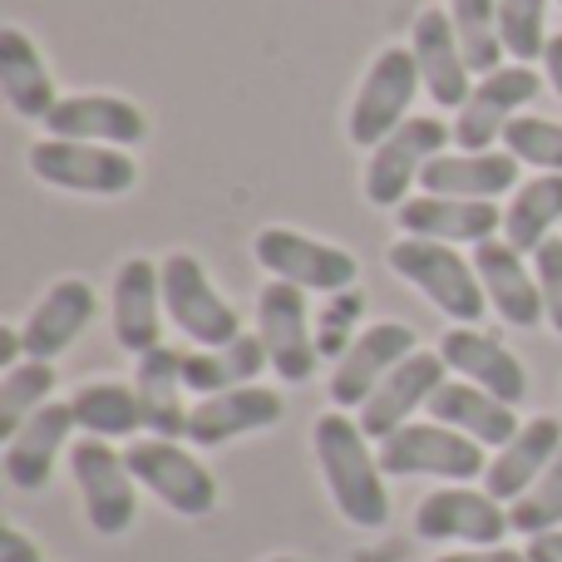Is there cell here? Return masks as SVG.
Masks as SVG:
<instances>
[{
	"instance_id": "obj_7",
	"label": "cell",
	"mask_w": 562,
	"mask_h": 562,
	"mask_svg": "<svg viewBox=\"0 0 562 562\" xmlns=\"http://www.w3.org/2000/svg\"><path fill=\"white\" fill-rule=\"evenodd\" d=\"M454 138V128L435 114H409L385 144L370 148L366 158V203L370 207H405L409 188L425 178V168L445 154V144Z\"/></svg>"
},
{
	"instance_id": "obj_8",
	"label": "cell",
	"mask_w": 562,
	"mask_h": 562,
	"mask_svg": "<svg viewBox=\"0 0 562 562\" xmlns=\"http://www.w3.org/2000/svg\"><path fill=\"white\" fill-rule=\"evenodd\" d=\"M124 459H128V469H134L138 488H148V494H154L158 504H168L173 514L207 518L217 508L213 469H207L183 439H158V435L134 439V445L124 449Z\"/></svg>"
},
{
	"instance_id": "obj_4",
	"label": "cell",
	"mask_w": 562,
	"mask_h": 562,
	"mask_svg": "<svg viewBox=\"0 0 562 562\" xmlns=\"http://www.w3.org/2000/svg\"><path fill=\"white\" fill-rule=\"evenodd\" d=\"M419 89H425V79H419L415 49L409 45H385L375 59H370L366 79H360L356 99H350V114H346L350 144L356 148L385 144V138L409 119V104H415Z\"/></svg>"
},
{
	"instance_id": "obj_10",
	"label": "cell",
	"mask_w": 562,
	"mask_h": 562,
	"mask_svg": "<svg viewBox=\"0 0 562 562\" xmlns=\"http://www.w3.org/2000/svg\"><path fill=\"white\" fill-rule=\"evenodd\" d=\"M415 533L425 538V543L498 548L508 533H514V524H508V504H498L488 488L445 484V488H435V494L419 498Z\"/></svg>"
},
{
	"instance_id": "obj_45",
	"label": "cell",
	"mask_w": 562,
	"mask_h": 562,
	"mask_svg": "<svg viewBox=\"0 0 562 562\" xmlns=\"http://www.w3.org/2000/svg\"><path fill=\"white\" fill-rule=\"evenodd\" d=\"M558 5H562V0H558Z\"/></svg>"
},
{
	"instance_id": "obj_21",
	"label": "cell",
	"mask_w": 562,
	"mask_h": 562,
	"mask_svg": "<svg viewBox=\"0 0 562 562\" xmlns=\"http://www.w3.org/2000/svg\"><path fill=\"white\" fill-rule=\"evenodd\" d=\"M409 49H415L425 94L435 99L439 109H464V99L474 94V89H469L474 69H469V59H464V45H459V35H454L449 10H435V5L419 10L415 25H409Z\"/></svg>"
},
{
	"instance_id": "obj_44",
	"label": "cell",
	"mask_w": 562,
	"mask_h": 562,
	"mask_svg": "<svg viewBox=\"0 0 562 562\" xmlns=\"http://www.w3.org/2000/svg\"><path fill=\"white\" fill-rule=\"evenodd\" d=\"M267 562H301V558H286V553H281V558H267Z\"/></svg>"
},
{
	"instance_id": "obj_33",
	"label": "cell",
	"mask_w": 562,
	"mask_h": 562,
	"mask_svg": "<svg viewBox=\"0 0 562 562\" xmlns=\"http://www.w3.org/2000/svg\"><path fill=\"white\" fill-rule=\"evenodd\" d=\"M449 20H454V35L479 79L504 69L508 45H504V25H498V0H449Z\"/></svg>"
},
{
	"instance_id": "obj_19",
	"label": "cell",
	"mask_w": 562,
	"mask_h": 562,
	"mask_svg": "<svg viewBox=\"0 0 562 562\" xmlns=\"http://www.w3.org/2000/svg\"><path fill=\"white\" fill-rule=\"evenodd\" d=\"M439 356H445V366L454 370L459 380L508 400V405H524L528 370L498 336H488V330H479V326H449L445 336H439Z\"/></svg>"
},
{
	"instance_id": "obj_31",
	"label": "cell",
	"mask_w": 562,
	"mask_h": 562,
	"mask_svg": "<svg viewBox=\"0 0 562 562\" xmlns=\"http://www.w3.org/2000/svg\"><path fill=\"white\" fill-rule=\"evenodd\" d=\"M562 223V173H538L514 188V203L504 207V243H514L524 257H533L553 227Z\"/></svg>"
},
{
	"instance_id": "obj_18",
	"label": "cell",
	"mask_w": 562,
	"mask_h": 562,
	"mask_svg": "<svg viewBox=\"0 0 562 562\" xmlns=\"http://www.w3.org/2000/svg\"><path fill=\"white\" fill-rule=\"evenodd\" d=\"M400 233L405 237H429V243L449 247H479L494 243V233L504 227V207L494 198H439L419 193L405 207H395Z\"/></svg>"
},
{
	"instance_id": "obj_25",
	"label": "cell",
	"mask_w": 562,
	"mask_h": 562,
	"mask_svg": "<svg viewBox=\"0 0 562 562\" xmlns=\"http://www.w3.org/2000/svg\"><path fill=\"white\" fill-rule=\"evenodd\" d=\"M558 449H562V419L558 415L524 419V429H518L504 449H494V459H488V469H484V488L498 498V504H518V498L543 479V469L558 459Z\"/></svg>"
},
{
	"instance_id": "obj_30",
	"label": "cell",
	"mask_w": 562,
	"mask_h": 562,
	"mask_svg": "<svg viewBox=\"0 0 562 562\" xmlns=\"http://www.w3.org/2000/svg\"><path fill=\"white\" fill-rule=\"evenodd\" d=\"M272 366L267 360V346L262 336H237L227 346H213V350H183V380L198 400L203 395H223V390H237V385H257V375Z\"/></svg>"
},
{
	"instance_id": "obj_27",
	"label": "cell",
	"mask_w": 562,
	"mask_h": 562,
	"mask_svg": "<svg viewBox=\"0 0 562 562\" xmlns=\"http://www.w3.org/2000/svg\"><path fill=\"white\" fill-rule=\"evenodd\" d=\"M429 419H439V425L479 439L484 449H504L508 439L524 429L518 405H508V400L469 385V380H445V385L435 390V400H429Z\"/></svg>"
},
{
	"instance_id": "obj_16",
	"label": "cell",
	"mask_w": 562,
	"mask_h": 562,
	"mask_svg": "<svg viewBox=\"0 0 562 562\" xmlns=\"http://www.w3.org/2000/svg\"><path fill=\"white\" fill-rule=\"evenodd\" d=\"M75 409H69V400L59 405V400H49V405H40L35 415L25 419V425L15 429V435L5 439V454H0V469H5L10 488H20V494H40V488L55 479V464L69 445V435H75Z\"/></svg>"
},
{
	"instance_id": "obj_24",
	"label": "cell",
	"mask_w": 562,
	"mask_h": 562,
	"mask_svg": "<svg viewBox=\"0 0 562 562\" xmlns=\"http://www.w3.org/2000/svg\"><path fill=\"white\" fill-rule=\"evenodd\" d=\"M286 415V400L267 385H237L223 395H203L188 415V445L198 449H217L227 439L257 435V429H272Z\"/></svg>"
},
{
	"instance_id": "obj_39",
	"label": "cell",
	"mask_w": 562,
	"mask_h": 562,
	"mask_svg": "<svg viewBox=\"0 0 562 562\" xmlns=\"http://www.w3.org/2000/svg\"><path fill=\"white\" fill-rule=\"evenodd\" d=\"M533 272H538V291H543V311L548 326L562 336V237H548L533 252Z\"/></svg>"
},
{
	"instance_id": "obj_41",
	"label": "cell",
	"mask_w": 562,
	"mask_h": 562,
	"mask_svg": "<svg viewBox=\"0 0 562 562\" xmlns=\"http://www.w3.org/2000/svg\"><path fill=\"white\" fill-rule=\"evenodd\" d=\"M435 562H528V553H518V548H459V553H445Z\"/></svg>"
},
{
	"instance_id": "obj_37",
	"label": "cell",
	"mask_w": 562,
	"mask_h": 562,
	"mask_svg": "<svg viewBox=\"0 0 562 562\" xmlns=\"http://www.w3.org/2000/svg\"><path fill=\"white\" fill-rule=\"evenodd\" d=\"M504 148L518 164H533L538 173H562V124L558 119L518 114L504 134Z\"/></svg>"
},
{
	"instance_id": "obj_40",
	"label": "cell",
	"mask_w": 562,
	"mask_h": 562,
	"mask_svg": "<svg viewBox=\"0 0 562 562\" xmlns=\"http://www.w3.org/2000/svg\"><path fill=\"white\" fill-rule=\"evenodd\" d=\"M0 562H45V553H40V543L25 533V528L5 524L0 528Z\"/></svg>"
},
{
	"instance_id": "obj_2",
	"label": "cell",
	"mask_w": 562,
	"mask_h": 562,
	"mask_svg": "<svg viewBox=\"0 0 562 562\" xmlns=\"http://www.w3.org/2000/svg\"><path fill=\"white\" fill-rule=\"evenodd\" d=\"M385 262L425 301H435V311H445L454 326H479V316L488 311L484 281H479L474 262L459 247L429 243V237H400V243H390Z\"/></svg>"
},
{
	"instance_id": "obj_42",
	"label": "cell",
	"mask_w": 562,
	"mask_h": 562,
	"mask_svg": "<svg viewBox=\"0 0 562 562\" xmlns=\"http://www.w3.org/2000/svg\"><path fill=\"white\" fill-rule=\"evenodd\" d=\"M528 562H562V528L558 533H538V538H528Z\"/></svg>"
},
{
	"instance_id": "obj_38",
	"label": "cell",
	"mask_w": 562,
	"mask_h": 562,
	"mask_svg": "<svg viewBox=\"0 0 562 562\" xmlns=\"http://www.w3.org/2000/svg\"><path fill=\"white\" fill-rule=\"evenodd\" d=\"M360 311H366V291H360V286L330 291L326 306L316 311V350H321V360H340L350 346H356Z\"/></svg>"
},
{
	"instance_id": "obj_34",
	"label": "cell",
	"mask_w": 562,
	"mask_h": 562,
	"mask_svg": "<svg viewBox=\"0 0 562 562\" xmlns=\"http://www.w3.org/2000/svg\"><path fill=\"white\" fill-rule=\"evenodd\" d=\"M55 390V360H20L0 375V439H10Z\"/></svg>"
},
{
	"instance_id": "obj_29",
	"label": "cell",
	"mask_w": 562,
	"mask_h": 562,
	"mask_svg": "<svg viewBox=\"0 0 562 562\" xmlns=\"http://www.w3.org/2000/svg\"><path fill=\"white\" fill-rule=\"evenodd\" d=\"M425 193H439V198H494L498 193H514L518 188V158L508 154H439L435 164L425 168L419 178Z\"/></svg>"
},
{
	"instance_id": "obj_17",
	"label": "cell",
	"mask_w": 562,
	"mask_h": 562,
	"mask_svg": "<svg viewBox=\"0 0 562 562\" xmlns=\"http://www.w3.org/2000/svg\"><path fill=\"white\" fill-rule=\"evenodd\" d=\"M45 134L75 138V144L138 148L148 138V114L124 94H65L45 119Z\"/></svg>"
},
{
	"instance_id": "obj_13",
	"label": "cell",
	"mask_w": 562,
	"mask_h": 562,
	"mask_svg": "<svg viewBox=\"0 0 562 562\" xmlns=\"http://www.w3.org/2000/svg\"><path fill=\"white\" fill-rule=\"evenodd\" d=\"M257 336H262L277 380L301 385V380L316 375L321 350H316V326H311V306L301 286L272 277L257 291Z\"/></svg>"
},
{
	"instance_id": "obj_3",
	"label": "cell",
	"mask_w": 562,
	"mask_h": 562,
	"mask_svg": "<svg viewBox=\"0 0 562 562\" xmlns=\"http://www.w3.org/2000/svg\"><path fill=\"white\" fill-rule=\"evenodd\" d=\"M380 469L390 479H445V484H474L484 479L488 454L479 439L439 425V419H409L395 435L380 439Z\"/></svg>"
},
{
	"instance_id": "obj_14",
	"label": "cell",
	"mask_w": 562,
	"mask_h": 562,
	"mask_svg": "<svg viewBox=\"0 0 562 562\" xmlns=\"http://www.w3.org/2000/svg\"><path fill=\"white\" fill-rule=\"evenodd\" d=\"M415 350H419L415 326H405V321H375V326H366L356 336V346L330 370V405L360 409L380 390V380H385L400 360L415 356Z\"/></svg>"
},
{
	"instance_id": "obj_1",
	"label": "cell",
	"mask_w": 562,
	"mask_h": 562,
	"mask_svg": "<svg viewBox=\"0 0 562 562\" xmlns=\"http://www.w3.org/2000/svg\"><path fill=\"white\" fill-rule=\"evenodd\" d=\"M311 449H316V469L326 479V494L336 504V514L350 528L380 533L390 524V488L385 469H380L375 439L360 429V419H350L346 409H330L311 425Z\"/></svg>"
},
{
	"instance_id": "obj_28",
	"label": "cell",
	"mask_w": 562,
	"mask_h": 562,
	"mask_svg": "<svg viewBox=\"0 0 562 562\" xmlns=\"http://www.w3.org/2000/svg\"><path fill=\"white\" fill-rule=\"evenodd\" d=\"M0 99L10 104L15 119H35V124H45L59 104L55 75H49L40 45L20 25L0 30Z\"/></svg>"
},
{
	"instance_id": "obj_43",
	"label": "cell",
	"mask_w": 562,
	"mask_h": 562,
	"mask_svg": "<svg viewBox=\"0 0 562 562\" xmlns=\"http://www.w3.org/2000/svg\"><path fill=\"white\" fill-rule=\"evenodd\" d=\"M543 75H548V85H553L558 99H562V35L548 40V49H543Z\"/></svg>"
},
{
	"instance_id": "obj_15",
	"label": "cell",
	"mask_w": 562,
	"mask_h": 562,
	"mask_svg": "<svg viewBox=\"0 0 562 562\" xmlns=\"http://www.w3.org/2000/svg\"><path fill=\"white\" fill-rule=\"evenodd\" d=\"M445 380H449L445 356H439V350H415V356L400 360V366L380 380L375 395L356 409L360 429L380 445V439L395 435L400 425H409L419 409H429V400H435V390L445 385Z\"/></svg>"
},
{
	"instance_id": "obj_6",
	"label": "cell",
	"mask_w": 562,
	"mask_h": 562,
	"mask_svg": "<svg viewBox=\"0 0 562 562\" xmlns=\"http://www.w3.org/2000/svg\"><path fill=\"white\" fill-rule=\"evenodd\" d=\"M30 173L59 193H89V198H124L138 183V164L128 148L104 144H75V138H40L30 144Z\"/></svg>"
},
{
	"instance_id": "obj_9",
	"label": "cell",
	"mask_w": 562,
	"mask_h": 562,
	"mask_svg": "<svg viewBox=\"0 0 562 562\" xmlns=\"http://www.w3.org/2000/svg\"><path fill=\"white\" fill-rule=\"evenodd\" d=\"M164 311L198 350L227 346V340L243 336V321H237L233 301L213 286L207 267L193 252H168L164 257Z\"/></svg>"
},
{
	"instance_id": "obj_23",
	"label": "cell",
	"mask_w": 562,
	"mask_h": 562,
	"mask_svg": "<svg viewBox=\"0 0 562 562\" xmlns=\"http://www.w3.org/2000/svg\"><path fill=\"white\" fill-rule=\"evenodd\" d=\"M164 262H148V257H128L114 272V340L119 350H144L164 346Z\"/></svg>"
},
{
	"instance_id": "obj_11",
	"label": "cell",
	"mask_w": 562,
	"mask_h": 562,
	"mask_svg": "<svg viewBox=\"0 0 562 562\" xmlns=\"http://www.w3.org/2000/svg\"><path fill=\"white\" fill-rule=\"evenodd\" d=\"M543 94V75L533 65H504L494 75H484L474 85V94L464 99V109L454 114V144L459 154H488L494 144H504L508 124L518 119V109L533 104Z\"/></svg>"
},
{
	"instance_id": "obj_12",
	"label": "cell",
	"mask_w": 562,
	"mask_h": 562,
	"mask_svg": "<svg viewBox=\"0 0 562 562\" xmlns=\"http://www.w3.org/2000/svg\"><path fill=\"white\" fill-rule=\"evenodd\" d=\"M252 257L262 262V272H272L277 281H291L301 291H346L356 286L360 262L336 243H321V237H306L296 227H262L252 237Z\"/></svg>"
},
{
	"instance_id": "obj_22",
	"label": "cell",
	"mask_w": 562,
	"mask_h": 562,
	"mask_svg": "<svg viewBox=\"0 0 562 562\" xmlns=\"http://www.w3.org/2000/svg\"><path fill=\"white\" fill-rule=\"evenodd\" d=\"M99 311V296L85 277H59L45 296L30 306L25 326H20V340H25V360H55L75 346L89 330Z\"/></svg>"
},
{
	"instance_id": "obj_35",
	"label": "cell",
	"mask_w": 562,
	"mask_h": 562,
	"mask_svg": "<svg viewBox=\"0 0 562 562\" xmlns=\"http://www.w3.org/2000/svg\"><path fill=\"white\" fill-rule=\"evenodd\" d=\"M508 524H514V533H528V538L558 533L562 528V449L553 464L543 469V479L518 504H508Z\"/></svg>"
},
{
	"instance_id": "obj_32",
	"label": "cell",
	"mask_w": 562,
	"mask_h": 562,
	"mask_svg": "<svg viewBox=\"0 0 562 562\" xmlns=\"http://www.w3.org/2000/svg\"><path fill=\"white\" fill-rule=\"evenodd\" d=\"M69 409H75V425L94 439H134L144 429L138 390L124 380H89L69 395Z\"/></svg>"
},
{
	"instance_id": "obj_36",
	"label": "cell",
	"mask_w": 562,
	"mask_h": 562,
	"mask_svg": "<svg viewBox=\"0 0 562 562\" xmlns=\"http://www.w3.org/2000/svg\"><path fill=\"white\" fill-rule=\"evenodd\" d=\"M498 25H504V45L518 65H533L548 49V0H498Z\"/></svg>"
},
{
	"instance_id": "obj_26",
	"label": "cell",
	"mask_w": 562,
	"mask_h": 562,
	"mask_svg": "<svg viewBox=\"0 0 562 562\" xmlns=\"http://www.w3.org/2000/svg\"><path fill=\"white\" fill-rule=\"evenodd\" d=\"M134 390L144 405V429L158 439H188V380H183V350L173 346H154L138 356L134 366Z\"/></svg>"
},
{
	"instance_id": "obj_20",
	"label": "cell",
	"mask_w": 562,
	"mask_h": 562,
	"mask_svg": "<svg viewBox=\"0 0 562 562\" xmlns=\"http://www.w3.org/2000/svg\"><path fill=\"white\" fill-rule=\"evenodd\" d=\"M474 272L484 281V296H488V311L508 321L518 330H533L548 321L543 311V291H538V272L514 243L494 237V243H479L474 247Z\"/></svg>"
},
{
	"instance_id": "obj_5",
	"label": "cell",
	"mask_w": 562,
	"mask_h": 562,
	"mask_svg": "<svg viewBox=\"0 0 562 562\" xmlns=\"http://www.w3.org/2000/svg\"><path fill=\"white\" fill-rule=\"evenodd\" d=\"M69 474L79 488V508H85L89 528L99 538H119L134 528L138 518V479L128 469V459L119 454L109 439L85 435L69 449Z\"/></svg>"
}]
</instances>
